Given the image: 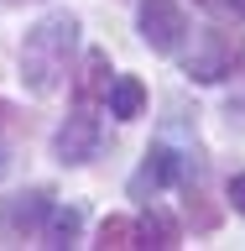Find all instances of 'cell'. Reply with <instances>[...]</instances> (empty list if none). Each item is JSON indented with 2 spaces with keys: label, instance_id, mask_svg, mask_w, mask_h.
Segmentation results:
<instances>
[{
  "label": "cell",
  "instance_id": "6da1fadb",
  "mask_svg": "<svg viewBox=\"0 0 245 251\" xmlns=\"http://www.w3.org/2000/svg\"><path fill=\"white\" fill-rule=\"evenodd\" d=\"M73 47H78V16L73 11L42 16V21L26 31V42H21V84H26V94H37V100L58 94L63 78H68Z\"/></svg>",
  "mask_w": 245,
  "mask_h": 251
},
{
  "label": "cell",
  "instance_id": "7a4b0ae2",
  "mask_svg": "<svg viewBox=\"0 0 245 251\" xmlns=\"http://www.w3.org/2000/svg\"><path fill=\"white\" fill-rule=\"evenodd\" d=\"M245 58V42L240 31H219V26H203L193 37V52L183 58V74L193 84H219V78L235 74V63Z\"/></svg>",
  "mask_w": 245,
  "mask_h": 251
},
{
  "label": "cell",
  "instance_id": "3957f363",
  "mask_svg": "<svg viewBox=\"0 0 245 251\" xmlns=\"http://www.w3.org/2000/svg\"><path fill=\"white\" fill-rule=\"evenodd\" d=\"M136 31H141V42L152 47V52H178L183 37H188V11L178 0H141Z\"/></svg>",
  "mask_w": 245,
  "mask_h": 251
},
{
  "label": "cell",
  "instance_id": "277c9868",
  "mask_svg": "<svg viewBox=\"0 0 245 251\" xmlns=\"http://www.w3.org/2000/svg\"><path fill=\"white\" fill-rule=\"evenodd\" d=\"M94 152H99V121H94L89 110H73V115L58 126V136H52V157L68 162V168H78V162H89Z\"/></svg>",
  "mask_w": 245,
  "mask_h": 251
},
{
  "label": "cell",
  "instance_id": "5b68a950",
  "mask_svg": "<svg viewBox=\"0 0 245 251\" xmlns=\"http://www.w3.org/2000/svg\"><path fill=\"white\" fill-rule=\"evenodd\" d=\"M52 194L47 188H31V194H16L5 204V215H0V235H11V241H26V235H42V220L52 209Z\"/></svg>",
  "mask_w": 245,
  "mask_h": 251
},
{
  "label": "cell",
  "instance_id": "8992f818",
  "mask_svg": "<svg viewBox=\"0 0 245 251\" xmlns=\"http://www.w3.org/2000/svg\"><path fill=\"white\" fill-rule=\"evenodd\" d=\"M183 178V157L172 152L167 141H156V147H146V162H141V173L131 178V194H156V188H172Z\"/></svg>",
  "mask_w": 245,
  "mask_h": 251
},
{
  "label": "cell",
  "instance_id": "52a82bcc",
  "mask_svg": "<svg viewBox=\"0 0 245 251\" xmlns=\"http://www.w3.org/2000/svg\"><path fill=\"white\" fill-rule=\"evenodd\" d=\"M78 230H84V209L78 204H52L42 220V246H78Z\"/></svg>",
  "mask_w": 245,
  "mask_h": 251
},
{
  "label": "cell",
  "instance_id": "ba28073f",
  "mask_svg": "<svg viewBox=\"0 0 245 251\" xmlns=\"http://www.w3.org/2000/svg\"><path fill=\"white\" fill-rule=\"evenodd\" d=\"M105 105L115 121H136L141 105H146V89H141V78L120 74V78H110V89H105Z\"/></svg>",
  "mask_w": 245,
  "mask_h": 251
},
{
  "label": "cell",
  "instance_id": "9c48e42d",
  "mask_svg": "<svg viewBox=\"0 0 245 251\" xmlns=\"http://www.w3.org/2000/svg\"><path fill=\"white\" fill-rule=\"evenodd\" d=\"M136 246H156V251H172L178 246V220L167 209H146L136 220Z\"/></svg>",
  "mask_w": 245,
  "mask_h": 251
},
{
  "label": "cell",
  "instance_id": "30bf717a",
  "mask_svg": "<svg viewBox=\"0 0 245 251\" xmlns=\"http://www.w3.org/2000/svg\"><path fill=\"white\" fill-rule=\"evenodd\" d=\"M105 89H110V58H105V52H89V58H84V84H78L84 105H94Z\"/></svg>",
  "mask_w": 245,
  "mask_h": 251
},
{
  "label": "cell",
  "instance_id": "8fae6325",
  "mask_svg": "<svg viewBox=\"0 0 245 251\" xmlns=\"http://www.w3.org/2000/svg\"><path fill=\"white\" fill-rule=\"evenodd\" d=\"M99 246H105V251H125V246H136V220H125V215L105 220V225H99Z\"/></svg>",
  "mask_w": 245,
  "mask_h": 251
},
{
  "label": "cell",
  "instance_id": "7c38bea8",
  "mask_svg": "<svg viewBox=\"0 0 245 251\" xmlns=\"http://www.w3.org/2000/svg\"><path fill=\"white\" fill-rule=\"evenodd\" d=\"M230 204L245 215V173H235V178H230Z\"/></svg>",
  "mask_w": 245,
  "mask_h": 251
},
{
  "label": "cell",
  "instance_id": "4fadbf2b",
  "mask_svg": "<svg viewBox=\"0 0 245 251\" xmlns=\"http://www.w3.org/2000/svg\"><path fill=\"white\" fill-rule=\"evenodd\" d=\"M224 5H230V11L240 16V21H245V0H224Z\"/></svg>",
  "mask_w": 245,
  "mask_h": 251
},
{
  "label": "cell",
  "instance_id": "5bb4252c",
  "mask_svg": "<svg viewBox=\"0 0 245 251\" xmlns=\"http://www.w3.org/2000/svg\"><path fill=\"white\" fill-rule=\"evenodd\" d=\"M5 168H11V157H5V141H0V178H5Z\"/></svg>",
  "mask_w": 245,
  "mask_h": 251
}]
</instances>
